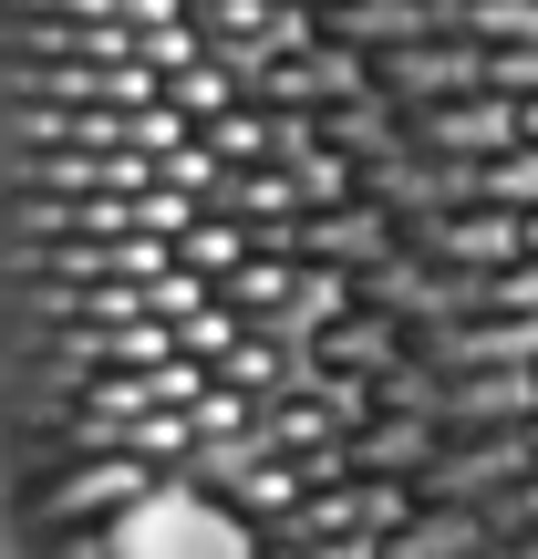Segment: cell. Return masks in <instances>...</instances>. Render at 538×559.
<instances>
[{
    "mask_svg": "<svg viewBox=\"0 0 538 559\" xmlns=\"http://www.w3.org/2000/svg\"><path fill=\"white\" fill-rule=\"evenodd\" d=\"M104 559H249V528L218 498H198V487H145L104 528Z\"/></svg>",
    "mask_w": 538,
    "mask_h": 559,
    "instance_id": "6da1fadb",
    "label": "cell"
}]
</instances>
